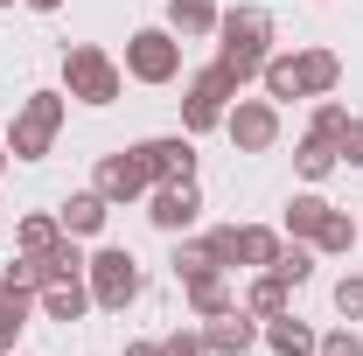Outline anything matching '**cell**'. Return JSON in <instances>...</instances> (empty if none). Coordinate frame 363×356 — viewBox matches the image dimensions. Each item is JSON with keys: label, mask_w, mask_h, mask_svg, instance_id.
<instances>
[{"label": "cell", "mask_w": 363, "mask_h": 356, "mask_svg": "<svg viewBox=\"0 0 363 356\" xmlns=\"http://www.w3.org/2000/svg\"><path fill=\"white\" fill-rule=\"evenodd\" d=\"M217 63H224L230 77L245 84V77H259L272 56V14L266 7H230V14H217Z\"/></svg>", "instance_id": "obj_1"}, {"label": "cell", "mask_w": 363, "mask_h": 356, "mask_svg": "<svg viewBox=\"0 0 363 356\" xmlns=\"http://www.w3.org/2000/svg\"><path fill=\"white\" fill-rule=\"evenodd\" d=\"M63 133V91H28L21 112H14V133H7V154L14 161H43Z\"/></svg>", "instance_id": "obj_2"}, {"label": "cell", "mask_w": 363, "mask_h": 356, "mask_svg": "<svg viewBox=\"0 0 363 356\" xmlns=\"http://www.w3.org/2000/svg\"><path fill=\"white\" fill-rule=\"evenodd\" d=\"M63 84H70V98H84V105H112L119 98V63L98 43H77V49H63Z\"/></svg>", "instance_id": "obj_3"}, {"label": "cell", "mask_w": 363, "mask_h": 356, "mask_svg": "<svg viewBox=\"0 0 363 356\" xmlns=\"http://www.w3.org/2000/svg\"><path fill=\"white\" fill-rule=\"evenodd\" d=\"M230 98H238V77H230L224 63L196 70V77H189V98H182V126H189V133H210V126H224Z\"/></svg>", "instance_id": "obj_4"}, {"label": "cell", "mask_w": 363, "mask_h": 356, "mask_svg": "<svg viewBox=\"0 0 363 356\" xmlns=\"http://www.w3.org/2000/svg\"><path fill=\"white\" fill-rule=\"evenodd\" d=\"M91 301H98V308H133L140 301V266H133V252H119V245H112V252H98V259H91Z\"/></svg>", "instance_id": "obj_5"}, {"label": "cell", "mask_w": 363, "mask_h": 356, "mask_svg": "<svg viewBox=\"0 0 363 356\" xmlns=\"http://www.w3.org/2000/svg\"><path fill=\"white\" fill-rule=\"evenodd\" d=\"M126 70H133L140 84H168L182 70V43H175V28H140L133 43H126Z\"/></svg>", "instance_id": "obj_6"}, {"label": "cell", "mask_w": 363, "mask_h": 356, "mask_svg": "<svg viewBox=\"0 0 363 356\" xmlns=\"http://www.w3.org/2000/svg\"><path fill=\"white\" fill-rule=\"evenodd\" d=\"M230 140H238V154H266L272 140H279V112H272L266 98H245V105H230L224 112Z\"/></svg>", "instance_id": "obj_7"}, {"label": "cell", "mask_w": 363, "mask_h": 356, "mask_svg": "<svg viewBox=\"0 0 363 356\" xmlns=\"http://www.w3.org/2000/svg\"><path fill=\"white\" fill-rule=\"evenodd\" d=\"M147 189H154V175H147L140 147H133V154H105V161H98V196H105V203H133V196H147Z\"/></svg>", "instance_id": "obj_8"}, {"label": "cell", "mask_w": 363, "mask_h": 356, "mask_svg": "<svg viewBox=\"0 0 363 356\" xmlns=\"http://www.w3.org/2000/svg\"><path fill=\"white\" fill-rule=\"evenodd\" d=\"M140 161L154 182H196V140L168 133V140H140Z\"/></svg>", "instance_id": "obj_9"}, {"label": "cell", "mask_w": 363, "mask_h": 356, "mask_svg": "<svg viewBox=\"0 0 363 356\" xmlns=\"http://www.w3.org/2000/svg\"><path fill=\"white\" fill-rule=\"evenodd\" d=\"M203 210V196H196V182H154V203H147V217L161 223V230H189Z\"/></svg>", "instance_id": "obj_10"}, {"label": "cell", "mask_w": 363, "mask_h": 356, "mask_svg": "<svg viewBox=\"0 0 363 356\" xmlns=\"http://www.w3.org/2000/svg\"><path fill=\"white\" fill-rule=\"evenodd\" d=\"M252 343H259V328L245 321V308L217 314V321L203 328V350H210V356H245V350H252Z\"/></svg>", "instance_id": "obj_11"}, {"label": "cell", "mask_w": 363, "mask_h": 356, "mask_svg": "<svg viewBox=\"0 0 363 356\" xmlns=\"http://www.w3.org/2000/svg\"><path fill=\"white\" fill-rule=\"evenodd\" d=\"M35 301H43V314H49V321H84V308H91V287H84V279H49Z\"/></svg>", "instance_id": "obj_12"}, {"label": "cell", "mask_w": 363, "mask_h": 356, "mask_svg": "<svg viewBox=\"0 0 363 356\" xmlns=\"http://www.w3.org/2000/svg\"><path fill=\"white\" fill-rule=\"evenodd\" d=\"M105 210H112V203H105L98 189H84V196H70V203L56 210V223H63L70 238H91V230H105Z\"/></svg>", "instance_id": "obj_13"}, {"label": "cell", "mask_w": 363, "mask_h": 356, "mask_svg": "<svg viewBox=\"0 0 363 356\" xmlns=\"http://www.w3.org/2000/svg\"><path fill=\"white\" fill-rule=\"evenodd\" d=\"M189 308L203 314V321H217V314L238 308V294H230V279L224 272H203V279H189Z\"/></svg>", "instance_id": "obj_14"}, {"label": "cell", "mask_w": 363, "mask_h": 356, "mask_svg": "<svg viewBox=\"0 0 363 356\" xmlns=\"http://www.w3.org/2000/svg\"><path fill=\"white\" fill-rule=\"evenodd\" d=\"M266 343L279 356H315L321 350V335L308 328V321H294V314H272V321H266Z\"/></svg>", "instance_id": "obj_15"}, {"label": "cell", "mask_w": 363, "mask_h": 356, "mask_svg": "<svg viewBox=\"0 0 363 356\" xmlns=\"http://www.w3.org/2000/svg\"><path fill=\"white\" fill-rule=\"evenodd\" d=\"M342 84V63H335V49H301V91L321 98V91Z\"/></svg>", "instance_id": "obj_16"}, {"label": "cell", "mask_w": 363, "mask_h": 356, "mask_svg": "<svg viewBox=\"0 0 363 356\" xmlns=\"http://www.w3.org/2000/svg\"><path fill=\"white\" fill-rule=\"evenodd\" d=\"M168 28L175 35H210L217 28V0H168Z\"/></svg>", "instance_id": "obj_17"}, {"label": "cell", "mask_w": 363, "mask_h": 356, "mask_svg": "<svg viewBox=\"0 0 363 356\" xmlns=\"http://www.w3.org/2000/svg\"><path fill=\"white\" fill-rule=\"evenodd\" d=\"M84 266H91V259L77 252V238H70V230L43 252V279H84Z\"/></svg>", "instance_id": "obj_18"}, {"label": "cell", "mask_w": 363, "mask_h": 356, "mask_svg": "<svg viewBox=\"0 0 363 356\" xmlns=\"http://www.w3.org/2000/svg\"><path fill=\"white\" fill-rule=\"evenodd\" d=\"M259 77H266V98H308L301 91V56H266Z\"/></svg>", "instance_id": "obj_19"}, {"label": "cell", "mask_w": 363, "mask_h": 356, "mask_svg": "<svg viewBox=\"0 0 363 356\" xmlns=\"http://www.w3.org/2000/svg\"><path fill=\"white\" fill-rule=\"evenodd\" d=\"M28 308H35V294H14V287H0V356L14 350V335H21Z\"/></svg>", "instance_id": "obj_20"}, {"label": "cell", "mask_w": 363, "mask_h": 356, "mask_svg": "<svg viewBox=\"0 0 363 356\" xmlns=\"http://www.w3.org/2000/svg\"><path fill=\"white\" fill-rule=\"evenodd\" d=\"M321 217H328V203H321V196H294V203H286V238H308V245H315Z\"/></svg>", "instance_id": "obj_21"}, {"label": "cell", "mask_w": 363, "mask_h": 356, "mask_svg": "<svg viewBox=\"0 0 363 356\" xmlns=\"http://www.w3.org/2000/svg\"><path fill=\"white\" fill-rule=\"evenodd\" d=\"M266 272H272V279H286V287H301V279L315 272V252H308V245L294 238V245H279V259H272Z\"/></svg>", "instance_id": "obj_22"}, {"label": "cell", "mask_w": 363, "mask_h": 356, "mask_svg": "<svg viewBox=\"0 0 363 356\" xmlns=\"http://www.w3.org/2000/svg\"><path fill=\"white\" fill-rule=\"evenodd\" d=\"M294 168H301V175H308V182H321V175H328V168H335V140L308 133V140H301V154H294Z\"/></svg>", "instance_id": "obj_23"}, {"label": "cell", "mask_w": 363, "mask_h": 356, "mask_svg": "<svg viewBox=\"0 0 363 356\" xmlns=\"http://www.w3.org/2000/svg\"><path fill=\"white\" fill-rule=\"evenodd\" d=\"M245 314H259V321H272V314H286V279H259L252 294H245Z\"/></svg>", "instance_id": "obj_24"}, {"label": "cell", "mask_w": 363, "mask_h": 356, "mask_svg": "<svg viewBox=\"0 0 363 356\" xmlns=\"http://www.w3.org/2000/svg\"><path fill=\"white\" fill-rule=\"evenodd\" d=\"M56 238H63V223H56V217H21V252H28V259H43Z\"/></svg>", "instance_id": "obj_25"}, {"label": "cell", "mask_w": 363, "mask_h": 356, "mask_svg": "<svg viewBox=\"0 0 363 356\" xmlns=\"http://www.w3.org/2000/svg\"><path fill=\"white\" fill-rule=\"evenodd\" d=\"M168 266H175V279H203V272H224L217 259H210V245H175V259H168Z\"/></svg>", "instance_id": "obj_26"}, {"label": "cell", "mask_w": 363, "mask_h": 356, "mask_svg": "<svg viewBox=\"0 0 363 356\" xmlns=\"http://www.w3.org/2000/svg\"><path fill=\"white\" fill-rule=\"evenodd\" d=\"M315 245H321V252H350V245H357V223L342 217V210H328L321 230H315Z\"/></svg>", "instance_id": "obj_27"}, {"label": "cell", "mask_w": 363, "mask_h": 356, "mask_svg": "<svg viewBox=\"0 0 363 356\" xmlns=\"http://www.w3.org/2000/svg\"><path fill=\"white\" fill-rule=\"evenodd\" d=\"M335 161H350V168H363V119H350V126L335 133Z\"/></svg>", "instance_id": "obj_28"}, {"label": "cell", "mask_w": 363, "mask_h": 356, "mask_svg": "<svg viewBox=\"0 0 363 356\" xmlns=\"http://www.w3.org/2000/svg\"><path fill=\"white\" fill-rule=\"evenodd\" d=\"M335 308L350 314V321H363V272H350V279L335 287Z\"/></svg>", "instance_id": "obj_29"}, {"label": "cell", "mask_w": 363, "mask_h": 356, "mask_svg": "<svg viewBox=\"0 0 363 356\" xmlns=\"http://www.w3.org/2000/svg\"><path fill=\"white\" fill-rule=\"evenodd\" d=\"M342 126H350V112H342V105H315V126H308V133L335 140V133H342Z\"/></svg>", "instance_id": "obj_30"}, {"label": "cell", "mask_w": 363, "mask_h": 356, "mask_svg": "<svg viewBox=\"0 0 363 356\" xmlns=\"http://www.w3.org/2000/svg\"><path fill=\"white\" fill-rule=\"evenodd\" d=\"M315 356H363V343L350 335V328H335V335H321V350Z\"/></svg>", "instance_id": "obj_31"}, {"label": "cell", "mask_w": 363, "mask_h": 356, "mask_svg": "<svg viewBox=\"0 0 363 356\" xmlns=\"http://www.w3.org/2000/svg\"><path fill=\"white\" fill-rule=\"evenodd\" d=\"M161 356H210V350H203V335H189V328H175V335L161 343Z\"/></svg>", "instance_id": "obj_32"}, {"label": "cell", "mask_w": 363, "mask_h": 356, "mask_svg": "<svg viewBox=\"0 0 363 356\" xmlns=\"http://www.w3.org/2000/svg\"><path fill=\"white\" fill-rule=\"evenodd\" d=\"M126 356H161V343H133V350H126Z\"/></svg>", "instance_id": "obj_33"}, {"label": "cell", "mask_w": 363, "mask_h": 356, "mask_svg": "<svg viewBox=\"0 0 363 356\" xmlns=\"http://www.w3.org/2000/svg\"><path fill=\"white\" fill-rule=\"evenodd\" d=\"M28 7H35V14H56V7H63V0H28Z\"/></svg>", "instance_id": "obj_34"}, {"label": "cell", "mask_w": 363, "mask_h": 356, "mask_svg": "<svg viewBox=\"0 0 363 356\" xmlns=\"http://www.w3.org/2000/svg\"><path fill=\"white\" fill-rule=\"evenodd\" d=\"M0 168H7V147H0Z\"/></svg>", "instance_id": "obj_35"}, {"label": "cell", "mask_w": 363, "mask_h": 356, "mask_svg": "<svg viewBox=\"0 0 363 356\" xmlns=\"http://www.w3.org/2000/svg\"><path fill=\"white\" fill-rule=\"evenodd\" d=\"M0 7H7V0H0Z\"/></svg>", "instance_id": "obj_36"}]
</instances>
